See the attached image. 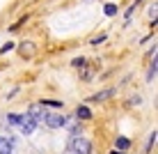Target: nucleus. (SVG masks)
Instances as JSON below:
<instances>
[{
  "label": "nucleus",
  "mask_w": 158,
  "mask_h": 154,
  "mask_svg": "<svg viewBox=\"0 0 158 154\" xmlns=\"http://www.w3.org/2000/svg\"><path fill=\"white\" fill-rule=\"evenodd\" d=\"M112 92H115V90H103V92H99V95H94V97H89V99H92V101H103V99L112 97Z\"/></svg>",
  "instance_id": "6"
},
{
  "label": "nucleus",
  "mask_w": 158,
  "mask_h": 154,
  "mask_svg": "<svg viewBox=\"0 0 158 154\" xmlns=\"http://www.w3.org/2000/svg\"><path fill=\"white\" fill-rule=\"evenodd\" d=\"M44 122L51 126V129H60V126L67 124V117L60 115V113H46V115H44Z\"/></svg>",
  "instance_id": "2"
},
{
  "label": "nucleus",
  "mask_w": 158,
  "mask_h": 154,
  "mask_svg": "<svg viewBox=\"0 0 158 154\" xmlns=\"http://www.w3.org/2000/svg\"><path fill=\"white\" fill-rule=\"evenodd\" d=\"M71 152L73 154H92V143L87 140V138H73Z\"/></svg>",
  "instance_id": "1"
},
{
  "label": "nucleus",
  "mask_w": 158,
  "mask_h": 154,
  "mask_svg": "<svg viewBox=\"0 0 158 154\" xmlns=\"http://www.w3.org/2000/svg\"><path fill=\"white\" fill-rule=\"evenodd\" d=\"M12 48H14V44H5V46L0 48V53H7V51H12Z\"/></svg>",
  "instance_id": "9"
},
{
  "label": "nucleus",
  "mask_w": 158,
  "mask_h": 154,
  "mask_svg": "<svg viewBox=\"0 0 158 154\" xmlns=\"http://www.w3.org/2000/svg\"><path fill=\"white\" fill-rule=\"evenodd\" d=\"M106 14H108V16H115V14H117V7H115L112 2H110V5H106Z\"/></svg>",
  "instance_id": "8"
},
{
  "label": "nucleus",
  "mask_w": 158,
  "mask_h": 154,
  "mask_svg": "<svg viewBox=\"0 0 158 154\" xmlns=\"http://www.w3.org/2000/svg\"><path fill=\"white\" fill-rule=\"evenodd\" d=\"M128 145H131L128 138H117V147H119V150H126Z\"/></svg>",
  "instance_id": "7"
},
{
  "label": "nucleus",
  "mask_w": 158,
  "mask_h": 154,
  "mask_svg": "<svg viewBox=\"0 0 158 154\" xmlns=\"http://www.w3.org/2000/svg\"><path fill=\"white\" fill-rule=\"evenodd\" d=\"M112 154H122V152H112Z\"/></svg>",
  "instance_id": "10"
},
{
  "label": "nucleus",
  "mask_w": 158,
  "mask_h": 154,
  "mask_svg": "<svg viewBox=\"0 0 158 154\" xmlns=\"http://www.w3.org/2000/svg\"><path fill=\"white\" fill-rule=\"evenodd\" d=\"M16 124H19V129L23 131L25 136H30L32 131L37 129V122L30 117V115H19V122H16Z\"/></svg>",
  "instance_id": "3"
},
{
  "label": "nucleus",
  "mask_w": 158,
  "mask_h": 154,
  "mask_svg": "<svg viewBox=\"0 0 158 154\" xmlns=\"http://www.w3.org/2000/svg\"><path fill=\"white\" fill-rule=\"evenodd\" d=\"M12 150H14V143L5 136H0V154H12Z\"/></svg>",
  "instance_id": "4"
},
{
  "label": "nucleus",
  "mask_w": 158,
  "mask_h": 154,
  "mask_svg": "<svg viewBox=\"0 0 158 154\" xmlns=\"http://www.w3.org/2000/svg\"><path fill=\"white\" fill-rule=\"evenodd\" d=\"M76 115H78V120H89L92 117V113H89V108H87V106H78Z\"/></svg>",
  "instance_id": "5"
}]
</instances>
